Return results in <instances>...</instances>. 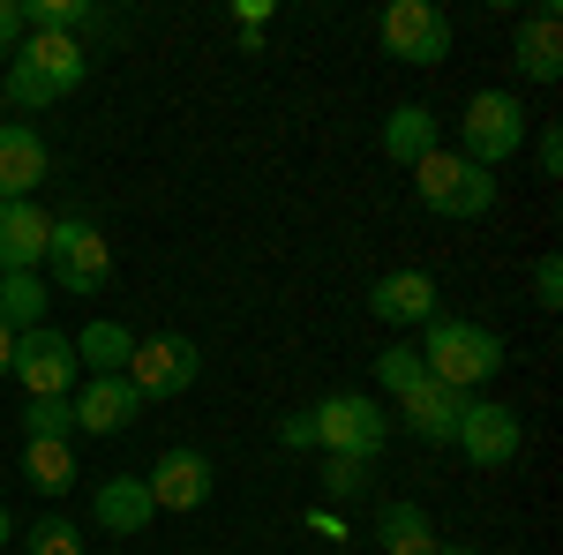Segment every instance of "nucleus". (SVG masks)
<instances>
[{
    "label": "nucleus",
    "instance_id": "4",
    "mask_svg": "<svg viewBox=\"0 0 563 555\" xmlns=\"http://www.w3.org/2000/svg\"><path fill=\"white\" fill-rule=\"evenodd\" d=\"M413 196H421V211H435V218H488L496 211V173L474 166V158H459V151H429V158L413 166Z\"/></svg>",
    "mask_w": 563,
    "mask_h": 555
},
{
    "label": "nucleus",
    "instance_id": "1",
    "mask_svg": "<svg viewBox=\"0 0 563 555\" xmlns=\"http://www.w3.org/2000/svg\"><path fill=\"white\" fill-rule=\"evenodd\" d=\"M421 368H429V384L474 398L504 368V338L488 323H474V315H429L421 323Z\"/></svg>",
    "mask_w": 563,
    "mask_h": 555
},
{
    "label": "nucleus",
    "instance_id": "19",
    "mask_svg": "<svg viewBox=\"0 0 563 555\" xmlns=\"http://www.w3.org/2000/svg\"><path fill=\"white\" fill-rule=\"evenodd\" d=\"M68 345H76V368H84V376H121L129 353H135V331H129V323H113V315H90Z\"/></svg>",
    "mask_w": 563,
    "mask_h": 555
},
{
    "label": "nucleus",
    "instance_id": "27",
    "mask_svg": "<svg viewBox=\"0 0 563 555\" xmlns=\"http://www.w3.org/2000/svg\"><path fill=\"white\" fill-rule=\"evenodd\" d=\"M23 435H53V443H76V406H68V398H31V413H23Z\"/></svg>",
    "mask_w": 563,
    "mask_h": 555
},
{
    "label": "nucleus",
    "instance_id": "21",
    "mask_svg": "<svg viewBox=\"0 0 563 555\" xmlns=\"http://www.w3.org/2000/svg\"><path fill=\"white\" fill-rule=\"evenodd\" d=\"M23 473L38 496H68L76 488V443H53V435H23Z\"/></svg>",
    "mask_w": 563,
    "mask_h": 555
},
{
    "label": "nucleus",
    "instance_id": "15",
    "mask_svg": "<svg viewBox=\"0 0 563 555\" xmlns=\"http://www.w3.org/2000/svg\"><path fill=\"white\" fill-rule=\"evenodd\" d=\"M45 143L38 129H23V121H0V203H31L45 180Z\"/></svg>",
    "mask_w": 563,
    "mask_h": 555
},
{
    "label": "nucleus",
    "instance_id": "13",
    "mask_svg": "<svg viewBox=\"0 0 563 555\" xmlns=\"http://www.w3.org/2000/svg\"><path fill=\"white\" fill-rule=\"evenodd\" d=\"M90 518H98V533H113V541H135L158 503H151V488H143V473H106L98 488H90Z\"/></svg>",
    "mask_w": 563,
    "mask_h": 555
},
{
    "label": "nucleus",
    "instance_id": "14",
    "mask_svg": "<svg viewBox=\"0 0 563 555\" xmlns=\"http://www.w3.org/2000/svg\"><path fill=\"white\" fill-rule=\"evenodd\" d=\"M368 315L390 323V331H413V323L443 315V308H435V278L429 270H384V278L368 286Z\"/></svg>",
    "mask_w": 563,
    "mask_h": 555
},
{
    "label": "nucleus",
    "instance_id": "24",
    "mask_svg": "<svg viewBox=\"0 0 563 555\" xmlns=\"http://www.w3.org/2000/svg\"><path fill=\"white\" fill-rule=\"evenodd\" d=\"M90 15V0H23V31H45V38H76Z\"/></svg>",
    "mask_w": 563,
    "mask_h": 555
},
{
    "label": "nucleus",
    "instance_id": "8",
    "mask_svg": "<svg viewBox=\"0 0 563 555\" xmlns=\"http://www.w3.org/2000/svg\"><path fill=\"white\" fill-rule=\"evenodd\" d=\"M121 376L135 384L143 406L151 398H180V390H196V376H203V353H196V338H180V331H151V338H135Z\"/></svg>",
    "mask_w": 563,
    "mask_h": 555
},
{
    "label": "nucleus",
    "instance_id": "7",
    "mask_svg": "<svg viewBox=\"0 0 563 555\" xmlns=\"http://www.w3.org/2000/svg\"><path fill=\"white\" fill-rule=\"evenodd\" d=\"M451 443H459L466 466L504 473V466H519V451H526V421H519V406H504V398H466Z\"/></svg>",
    "mask_w": 563,
    "mask_h": 555
},
{
    "label": "nucleus",
    "instance_id": "16",
    "mask_svg": "<svg viewBox=\"0 0 563 555\" xmlns=\"http://www.w3.org/2000/svg\"><path fill=\"white\" fill-rule=\"evenodd\" d=\"M45 233H53V218L38 211V196H31V203H0V278L38 270L45 263Z\"/></svg>",
    "mask_w": 563,
    "mask_h": 555
},
{
    "label": "nucleus",
    "instance_id": "10",
    "mask_svg": "<svg viewBox=\"0 0 563 555\" xmlns=\"http://www.w3.org/2000/svg\"><path fill=\"white\" fill-rule=\"evenodd\" d=\"M8 376L31 390V398H68V390L84 384V368H76V345L60 338L53 323H38V331H23V338H15V360H8Z\"/></svg>",
    "mask_w": 563,
    "mask_h": 555
},
{
    "label": "nucleus",
    "instance_id": "25",
    "mask_svg": "<svg viewBox=\"0 0 563 555\" xmlns=\"http://www.w3.org/2000/svg\"><path fill=\"white\" fill-rule=\"evenodd\" d=\"M376 384H384L390 398H406V390H421V384H429V368H421V345L390 338L384 353H376Z\"/></svg>",
    "mask_w": 563,
    "mask_h": 555
},
{
    "label": "nucleus",
    "instance_id": "6",
    "mask_svg": "<svg viewBox=\"0 0 563 555\" xmlns=\"http://www.w3.org/2000/svg\"><path fill=\"white\" fill-rule=\"evenodd\" d=\"M45 270H53V286L60 293L90 300L106 278H113V248H106V233L90 225V218H53V233H45Z\"/></svg>",
    "mask_w": 563,
    "mask_h": 555
},
{
    "label": "nucleus",
    "instance_id": "33",
    "mask_svg": "<svg viewBox=\"0 0 563 555\" xmlns=\"http://www.w3.org/2000/svg\"><path fill=\"white\" fill-rule=\"evenodd\" d=\"M8 360H15V331H0V376H8Z\"/></svg>",
    "mask_w": 563,
    "mask_h": 555
},
{
    "label": "nucleus",
    "instance_id": "29",
    "mask_svg": "<svg viewBox=\"0 0 563 555\" xmlns=\"http://www.w3.org/2000/svg\"><path fill=\"white\" fill-rule=\"evenodd\" d=\"M533 308H549V315L563 308V256H541V263H533Z\"/></svg>",
    "mask_w": 563,
    "mask_h": 555
},
{
    "label": "nucleus",
    "instance_id": "3",
    "mask_svg": "<svg viewBox=\"0 0 563 555\" xmlns=\"http://www.w3.org/2000/svg\"><path fill=\"white\" fill-rule=\"evenodd\" d=\"M308 421H316V451L323 458L376 466L390 443V413H384V398H368V390H331L323 406H308Z\"/></svg>",
    "mask_w": 563,
    "mask_h": 555
},
{
    "label": "nucleus",
    "instance_id": "34",
    "mask_svg": "<svg viewBox=\"0 0 563 555\" xmlns=\"http://www.w3.org/2000/svg\"><path fill=\"white\" fill-rule=\"evenodd\" d=\"M435 555H481V548H466V541H435Z\"/></svg>",
    "mask_w": 563,
    "mask_h": 555
},
{
    "label": "nucleus",
    "instance_id": "35",
    "mask_svg": "<svg viewBox=\"0 0 563 555\" xmlns=\"http://www.w3.org/2000/svg\"><path fill=\"white\" fill-rule=\"evenodd\" d=\"M8 541H15V525H8V503H0V548H8Z\"/></svg>",
    "mask_w": 563,
    "mask_h": 555
},
{
    "label": "nucleus",
    "instance_id": "2",
    "mask_svg": "<svg viewBox=\"0 0 563 555\" xmlns=\"http://www.w3.org/2000/svg\"><path fill=\"white\" fill-rule=\"evenodd\" d=\"M90 60L76 38H45V31H23V45H15V60H8V76H0V90H8V106L15 113H38V106H60L68 90H84Z\"/></svg>",
    "mask_w": 563,
    "mask_h": 555
},
{
    "label": "nucleus",
    "instance_id": "26",
    "mask_svg": "<svg viewBox=\"0 0 563 555\" xmlns=\"http://www.w3.org/2000/svg\"><path fill=\"white\" fill-rule=\"evenodd\" d=\"M23 555H84V525L76 518H38L23 533Z\"/></svg>",
    "mask_w": 563,
    "mask_h": 555
},
{
    "label": "nucleus",
    "instance_id": "12",
    "mask_svg": "<svg viewBox=\"0 0 563 555\" xmlns=\"http://www.w3.org/2000/svg\"><path fill=\"white\" fill-rule=\"evenodd\" d=\"M68 406H76V435H129L135 413H143L129 376H84L68 390Z\"/></svg>",
    "mask_w": 563,
    "mask_h": 555
},
{
    "label": "nucleus",
    "instance_id": "20",
    "mask_svg": "<svg viewBox=\"0 0 563 555\" xmlns=\"http://www.w3.org/2000/svg\"><path fill=\"white\" fill-rule=\"evenodd\" d=\"M429 151H443L435 143V113L429 106H390L384 113V158L390 166H421Z\"/></svg>",
    "mask_w": 563,
    "mask_h": 555
},
{
    "label": "nucleus",
    "instance_id": "9",
    "mask_svg": "<svg viewBox=\"0 0 563 555\" xmlns=\"http://www.w3.org/2000/svg\"><path fill=\"white\" fill-rule=\"evenodd\" d=\"M376 38H384L390 60L435 68V60H451V15H443L435 0H390L384 23H376Z\"/></svg>",
    "mask_w": 563,
    "mask_h": 555
},
{
    "label": "nucleus",
    "instance_id": "31",
    "mask_svg": "<svg viewBox=\"0 0 563 555\" xmlns=\"http://www.w3.org/2000/svg\"><path fill=\"white\" fill-rule=\"evenodd\" d=\"M278 443L286 451H316V421L308 413H278Z\"/></svg>",
    "mask_w": 563,
    "mask_h": 555
},
{
    "label": "nucleus",
    "instance_id": "23",
    "mask_svg": "<svg viewBox=\"0 0 563 555\" xmlns=\"http://www.w3.org/2000/svg\"><path fill=\"white\" fill-rule=\"evenodd\" d=\"M45 323V286H38V270H15V278H0V331H38Z\"/></svg>",
    "mask_w": 563,
    "mask_h": 555
},
{
    "label": "nucleus",
    "instance_id": "11",
    "mask_svg": "<svg viewBox=\"0 0 563 555\" xmlns=\"http://www.w3.org/2000/svg\"><path fill=\"white\" fill-rule=\"evenodd\" d=\"M143 488H151L158 511H203L211 488H218V466L196 451V443H174V451H158V466L143 473Z\"/></svg>",
    "mask_w": 563,
    "mask_h": 555
},
{
    "label": "nucleus",
    "instance_id": "18",
    "mask_svg": "<svg viewBox=\"0 0 563 555\" xmlns=\"http://www.w3.org/2000/svg\"><path fill=\"white\" fill-rule=\"evenodd\" d=\"M511 60H519L526 84H556L563 76V38H556V8H533L519 23V45H511Z\"/></svg>",
    "mask_w": 563,
    "mask_h": 555
},
{
    "label": "nucleus",
    "instance_id": "30",
    "mask_svg": "<svg viewBox=\"0 0 563 555\" xmlns=\"http://www.w3.org/2000/svg\"><path fill=\"white\" fill-rule=\"evenodd\" d=\"M533 166H541V180H556V173H563V129L533 135Z\"/></svg>",
    "mask_w": 563,
    "mask_h": 555
},
{
    "label": "nucleus",
    "instance_id": "32",
    "mask_svg": "<svg viewBox=\"0 0 563 555\" xmlns=\"http://www.w3.org/2000/svg\"><path fill=\"white\" fill-rule=\"evenodd\" d=\"M23 45V0H0V53Z\"/></svg>",
    "mask_w": 563,
    "mask_h": 555
},
{
    "label": "nucleus",
    "instance_id": "17",
    "mask_svg": "<svg viewBox=\"0 0 563 555\" xmlns=\"http://www.w3.org/2000/svg\"><path fill=\"white\" fill-rule=\"evenodd\" d=\"M459 390H443V384H421V390H406L398 398V421H406V435L413 443H451L459 435Z\"/></svg>",
    "mask_w": 563,
    "mask_h": 555
},
{
    "label": "nucleus",
    "instance_id": "22",
    "mask_svg": "<svg viewBox=\"0 0 563 555\" xmlns=\"http://www.w3.org/2000/svg\"><path fill=\"white\" fill-rule=\"evenodd\" d=\"M376 541H384V555H435V525L421 503H384L376 511Z\"/></svg>",
    "mask_w": 563,
    "mask_h": 555
},
{
    "label": "nucleus",
    "instance_id": "5",
    "mask_svg": "<svg viewBox=\"0 0 563 555\" xmlns=\"http://www.w3.org/2000/svg\"><path fill=\"white\" fill-rule=\"evenodd\" d=\"M526 143V106L519 90H474L466 98V113H459V158H474V166H504V158H519Z\"/></svg>",
    "mask_w": 563,
    "mask_h": 555
},
{
    "label": "nucleus",
    "instance_id": "28",
    "mask_svg": "<svg viewBox=\"0 0 563 555\" xmlns=\"http://www.w3.org/2000/svg\"><path fill=\"white\" fill-rule=\"evenodd\" d=\"M323 488L346 503V496H368V466H353V458H323Z\"/></svg>",
    "mask_w": 563,
    "mask_h": 555
}]
</instances>
